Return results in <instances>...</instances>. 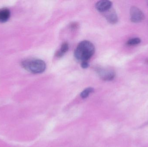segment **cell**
<instances>
[{
    "label": "cell",
    "instance_id": "1",
    "mask_svg": "<svg viewBox=\"0 0 148 147\" xmlns=\"http://www.w3.org/2000/svg\"><path fill=\"white\" fill-rule=\"evenodd\" d=\"M95 47L90 41H84L79 43L75 50V58L77 60L88 61L95 53Z\"/></svg>",
    "mask_w": 148,
    "mask_h": 147
},
{
    "label": "cell",
    "instance_id": "2",
    "mask_svg": "<svg viewBox=\"0 0 148 147\" xmlns=\"http://www.w3.org/2000/svg\"><path fill=\"white\" fill-rule=\"evenodd\" d=\"M21 65L28 71L35 74L42 73L46 69L45 62L37 59L25 60L21 62Z\"/></svg>",
    "mask_w": 148,
    "mask_h": 147
},
{
    "label": "cell",
    "instance_id": "3",
    "mask_svg": "<svg viewBox=\"0 0 148 147\" xmlns=\"http://www.w3.org/2000/svg\"><path fill=\"white\" fill-rule=\"evenodd\" d=\"M96 72L101 79L105 81H111L115 77V72L111 69L98 67Z\"/></svg>",
    "mask_w": 148,
    "mask_h": 147
},
{
    "label": "cell",
    "instance_id": "4",
    "mask_svg": "<svg viewBox=\"0 0 148 147\" xmlns=\"http://www.w3.org/2000/svg\"><path fill=\"white\" fill-rule=\"evenodd\" d=\"M130 20L134 22H139L144 20V15L141 10L135 6H133L130 9Z\"/></svg>",
    "mask_w": 148,
    "mask_h": 147
},
{
    "label": "cell",
    "instance_id": "5",
    "mask_svg": "<svg viewBox=\"0 0 148 147\" xmlns=\"http://www.w3.org/2000/svg\"><path fill=\"white\" fill-rule=\"evenodd\" d=\"M112 5V2L110 1L102 0L97 3L95 7L97 9L99 12L105 13L110 9Z\"/></svg>",
    "mask_w": 148,
    "mask_h": 147
},
{
    "label": "cell",
    "instance_id": "6",
    "mask_svg": "<svg viewBox=\"0 0 148 147\" xmlns=\"http://www.w3.org/2000/svg\"><path fill=\"white\" fill-rule=\"evenodd\" d=\"M105 13H106L105 17L110 23L115 24L118 22V16L114 10L110 9Z\"/></svg>",
    "mask_w": 148,
    "mask_h": 147
},
{
    "label": "cell",
    "instance_id": "7",
    "mask_svg": "<svg viewBox=\"0 0 148 147\" xmlns=\"http://www.w3.org/2000/svg\"><path fill=\"white\" fill-rule=\"evenodd\" d=\"M10 15V11L8 9H0V22H6L9 19Z\"/></svg>",
    "mask_w": 148,
    "mask_h": 147
},
{
    "label": "cell",
    "instance_id": "8",
    "mask_svg": "<svg viewBox=\"0 0 148 147\" xmlns=\"http://www.w3.org/2000/svg\"><path fill=\"white\" fill-rule=\"evenodd\" d=\"M69 49L68 44L67 42H64L62 45L60 49L56 52V56L58 58L63 57L65 54L68 51Z\"/></svg>",
    "mask_w": 148,
    "mask_h": 147
},
{
    "label": "cell",
    "instance_id": "9",
    "mask_svg": "<svg viewBox=\"0 0 148 147\" xmlns=\"http://www.w3.org/2000/svg\"><path fill=\"white\" fill-rule=\"evenodd\" d=\"M94 89L93 88L91 87H89V88H87V89H85L81 93V97L82 98H86L87 97L89 96L90 94V93H92L94 92Z\"/></svg>",
    "mask_w": 148,
    "mask_h": 147
},
{
    "label": "cell",
    "instance_id": "10",
    "mask_svg": "<svg viewBox=\"0 0 148 147\" xmlns=\"http://www.w3.org/2000/svg\"><path fill=\"white\" fill-rule=\"evenodd\" d=\"M141 40L138 38H134L130 39L128 41L127 44L129 45H137L140 43Z\"/></svg>",
    "mask_w": 148,
    "mask_h": 147
},
{
    "label": "cell",
    "instance_id": "11",
    "mask_svg": "<svg viewBox=\"0 0 148 147\" xmlns=\"http://www.w3.org/2000/svg\"><path fill=\"white\" fill-rule=\"evenodd\" d=\"M81 66H82V68H83V69H86L89 66L88 63V61L82 62V64H81Z\"/></svg>",
    "mask_w": 148,
    "mask_h": 147
},
{
    "label": "cell",
    "instance_id": "12",
    "mask_svg": "<svg viewBox=\"0 0 148 147\" xmlns=\"http://www.w3.org/2000/svg\"><path fill=\"white\" fill-rule=\"evenodd\" d=\"M77 24H76L75 23H73V24H72L71 26V28L73 29H75L77 28Z\"/></svg>",
    "mask_w": 148,
    "mask_h": 147
},
{
    "label": "cell",
    "instance_id": "13",
    "mask_svg": "<svg viewBox=\"0 0 148 147\" xmlns=\"http://www.w3.org/2000/svg\"><path fill=\"white\" fill-rule=\"evenodd\" d=\"M147 5H148V1H147Z\"/></svg>",
    "mask_w": 148,
    "mask_h": 147
}]
</instances>
